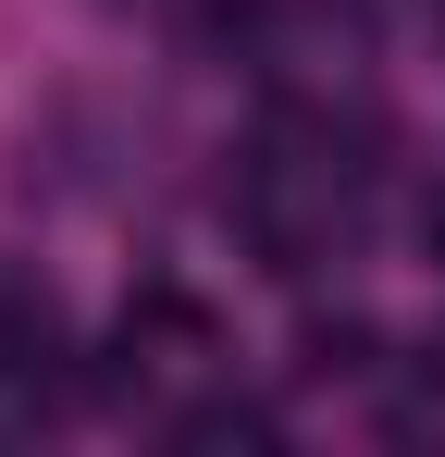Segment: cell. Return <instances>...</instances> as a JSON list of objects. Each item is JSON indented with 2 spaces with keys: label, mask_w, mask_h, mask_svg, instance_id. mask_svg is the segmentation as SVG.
Segmentation results:
<instances>
[{
  "label": "cell",
  "mask_w": 445,
  "mask_h": 457,
  "mask_svg": "<svg viewBox=\"0 0 445 457\" xmlns=\"http://www.w3.org/2000/svg\"><path fill=\"white\" fill-rule=\"evenodd\" d=\"M50 359H63L50 285H0V383H50Z\"/></svg>",
  "instance_id": "obj_1"
},
{
  "label": "cell",
  "mask_w": 445,
  "mask_h": 457,
  "mask_svg": "<svg viewBox=\"0 0 445 457\" xmlns=\"http://www.w3.org/2000/svg\"><path fill=\"white\" fill-rule=\"evenodd\" d=\"M173 445H186V457H235V445H285V433H273V408L211 395V408H186V420H173Z\"/></svg>",
  "instance_id": "obj_2"
},
{
  "label": "cell",
  "mask_w": 445,
  "mask_h": 457,
  "mask_svg": "<svg viewBox=\"0 0 445 457\" xmlns=\"http://www.w3.org/2000/svg\"><path fill=\"white\" fill-rule=\"evenodd\" d=\"M421 383H445V334H433V346H421Z\"/></svg>",
  "instance_id": "obj_6"
},
{
  "label": "cell",
  "mask_w": 445,
  "mask_h": 457,
  "mask_svg": "<svg viewBox=\"0 0 445 457\" xmlns=\"http://www.w3.org/2000/svg\"><path fill=\"white\" fill-rule=\"evenodd\" d=\"M297 371H309V383H359L371 371V321H359V309H322V321L297 334Z\"/></svg>",
  "instance_id": "obj_3"
},
{
  "label": "cell",
  "mask_w": 445,
  "mask_h": 457,
  "mask_svg": "<svg viewBox=\"0 0 445 457\" xmlns=\"http://www.w3.org/2000/svg\"><path fill=\"white\" fill-rule=\"evenodd\" d=\"M273 37V0H198V50H260Z\"/></svg>",
  "instance_id": "obj_4"
},
{
  "label": "cell",
  "mask_w": 445,
  "mask_h": 457,
  "mask_svg": "<svg viewBox=\"0 0 445 457\" xmlns=\"http://www.w3.org/2000/svg\"><path fill=\"white\" fill-rule=\"evenodd\" d=\"M408 235H421V260H433V272H445V173H433V186H421V211H408Z\"/></svg>",
  "instance_id": "obj_5"
}]
</instances>
